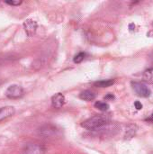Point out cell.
I'll use <instances>...</instances> for the list:
<instances>
[{
	"instance_id": "8992f818",
	"label": "cell",
	"mask_w": 153,
	"mask_h": 154,
	"mask_svg": "<svg viewBox=\"0 0 153 154\" xmlns=\"http://www.w3.org/2000/svg\"><path fill=\"white\" fill-rule=\"evenodd\" d=\"M23 29H24L27 36L32 37L35 34L38 24H37V22L34 21L33 19H26L23 22Z\"/></svg>"
},
{
	"instance_id": "5b68a950",
	"label": "cell",
	"mask_w": 153,
	"mask_h": 154,
	"mask_svg": "<svg viewBox=\"0 0 153 154\" xmlns=\"http://www.w3.org/2000/svg\"><path fill=\"white\" fill-rule=\"evenodd\" d=\"M23 88L16 84L11 85L5 90V97L9 99H18L23 96Z\"/></svg>"
},
{
	"instance_id": "8fae6325",
	"label": "cell",
	"mask_w": 153,
	"mask_h": 154,
	"mask_svg": "<svg viewBox=\"0 0 153 154\" xmlns=\"http://www.w3.org/2000/svg\"><path fill=\"white\" fill-rule=\"evenodd\" d=\"M115 80L114 79H103V80H98L94 83V86L96 88H108L114 85Z\"/></svg>"
},
{
	"instance_id": "9c48e42d",
	"label": "cell",
	"mask_w": 153,
	"mask_h": 154,
	"mask_svg": "<svg viewBox=\"0 0 153 154\" xmlns=\"http://www.w3.org/2000/svg\"><path fill=\"white\" fill-rule=\"evenodd\" d=\"M79 98L87 102L93 101L96 98V94L91 90H84L79 94Z\"/></svg>"
},
{
	"instance_id": "30bf717a",
	"label": "cell",
	"mask_w": 153,
	"mask_h": 154,
	"mask_svg": "<svg viewBox=\"0 0 153 154\" xmlns=\"http://www.w3.org/2000/svg\"><path fill=\"white\" fill-rule=\"evenodd\" d=\"M142 79L146 83L153 84V67L146 69L142 74Z\"/></svg>"
},
{
	"instance_id": "7c38bea8",
	"label": "cell",
	"mask_w": 153,
	"mask_h": 154,
	"mask_svg": "<svg viewBox=\"0 0 153 154\" xmlns=\"http://www.w3.org/2000/svg\"><path fill=\"white\" fill-rule=\"evenodd\" d=\"M95 107L96 109H98L99 111L101 112H106L108 109H109V105L106 103V102H104V101H96L95 103Z\"/></svg>"
},
{
	"instance_id": "52a82bcc",
	"label": "cell",
	"mask_w": 153,
	"mask_h": 154,
	"mask_svg": "<svg viewBox=\"0 0 153 154\" xmlns=\"http://www.w3.org/2000/svg\"><path fill=\"white\" fill-rule=\"evenodd\" d=\"M65 102H66L65 96L61 93H57L51 97V106L53 108L56 109L61 108L65 105Z\"/></svg>"
},
{
	"instance_id": "7a4b0ae2",
	"label": "cell",
	"mask_w": 153,
	"mask_h": 154,
	"mask_svg": "<svg viewBox=\"0 0 153 154\" xmlns=\"http://www.w3.org/2000/svg\"><path fill=\"white\" fill-rule=\"evenodd\" d=\"M38 134L43 139L54 140L56 138H59L61 135V132L56 125L49 124V125H44L41 127H40L38 130Z\"/></svg>"
},
{
	"instance_id": "6da1fadb",
	"label": "cell",
	"mask_w": 153,
	"mask_h": 154,
	"mask_svg": "<svg viewBox=\"0 0 153 154\" xmlns=\"http://www.w3.org/2000/svg\"><path fill=\"white\" fill-rule=\"evenodd\" d=\"M111 122L110 116L108 115H96L85 122H83L82 126L89 131H99L109 125Z\"/></svg>"
},
{
	"instance_id": "e0dca14e",
	"label": "cell",
	"mask_w": 153,
	"mask_h": 154,
	"mask_svg": "<svg viewBox=\"0 0 153 154\" xmlns=\"http://www.w3.org/2000/svg\"><path fill=\"white\" fill-rule=\"evenodd\" d=\"M147 120H148L149 122H153V114L151 116H150V117H149V118H148V119H147Z\"/></svg>"
},
{
	"instance_id": "277c9868",
	"label": "cell",
	"mask_w": 153,
	"mask_h": 154,
	"mask_svg": "<svg viewBox=\"0 0 153 154\" xmlns=\"http://www.w3.org/2000/svg\"><path fill=\"white\" fill-rule=\"evenodd\" d=\"M46 149L44 145L36 143H30L24 145L22 154H45Z\"/></svg>"
},
{
	"instance_id": "3957f363",
	"label": "cell",
	"mask_w": 153,
	"mask_h": 154,
	"mask_svg": "<svg viewBox=\"0 0 153 154\" xmlns=\"http://www.w3.org/2000/svg\"><path fill=\"white\" fill-rule=\"evenodd\" d=\"M132 88L135 94L140 97H149L151 94L150 88L143 82H139V81H133L132 82Z\"/></svg>"
},
{
	"instance_id": "ac0fdd59",
	"label": "cell",
	"mask_w": 153,
	"mask_h": 154,
	"mask_svg": "<svg viewBox=\"0 0 153 154\" xmlns=\"http://www.w3.org/2000/svg\"><path fill=\"white\" fill-rule=\"evenodd\" d=\"M150 154H153V152H151V153H150Z\"/></svg>"
},
{
	"instance_id": "9a60e30c",
	"label": "cell",
	"mask_w": 153,
	"mask_h": 154,
	"mask_svg": "<svg viewBox=\"0 0 153 154\" xmlns=\"http://www.w3.org/2000/svg\"><path fill=\"white\" fill-rule=\"evenodd\" d=\"M134 106H135V108H136L137 110H141V109L142 108V103L139 102V101H136V102L134 103Z\"/></svg>"
},
{
	"instance_id": "4fadbf2b",
	"label": "cell",
	"mask_w": 153,
	"mask_h": 154,
	"mask_svg": "<svg viewBox=\"0 0 153 154\" xmlns=\"http://www.w3.org/2000/svg\"><path fill=\"white\" fill-rule=\"evenodd\" d=\"M86 56H87L86 52H79V53H78V54L74 57L73 61H74L75 63H80V62H82V61L85 60Z\"/></svg>"
},
{
	"instance_id": "2e32d148",
	"label": "cell",
	"mask_w": 153,
	"mask_h": 154,
	"mask_svg": "<svg viewBox=\"0 0 153 154\" xmlns=\"http://www.w3.org/2000/svg\"><path fill=\"white\" fill-rule=\"evenodd\" d=\"M105 98H106V99H108V98H110V99H114V96H113L112 94H109V95H107L106 97H105Z\"/></svg>"
},
{
	"instance_id": "5bb4252c",
	"label": "cell",
	"mask_w": 153,
	"mask_h": 154,
	"mask_svg": "<svg viewBox=\"0 0 153 154\" xmlns=\"http://www.w3.org/2000/svg\"><path fill=\"white\" fill-rule=\"evenodd\" d=\"M5 4L7 5H14V6H17V5H20L23 1H19V0H7V1H5Z\"/></svg>"
},
{
	"instance_id": "ba28073f",
	"label": "cell",
	"mask_w": 153,
	"mask_h": 154,
	"mask_svg": "<svg viewBox=\"0 0 153 154\" xmlns=\"http://www.w3.org/2000/svg\"><path fill=\"white\" fill-rule=\"evenodd\" d=\"M15 113V109L14 106H4L0 108V122L13 116Z\"/></svg>"
}]
</instances>
